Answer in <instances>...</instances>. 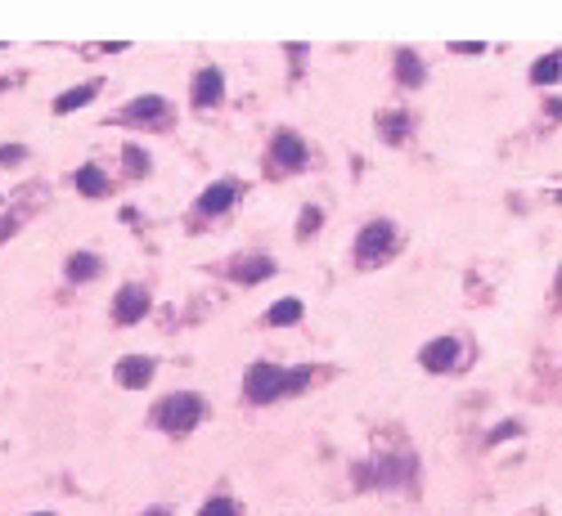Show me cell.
<instances>
[{"label": "cell", "mask_w": 562, "mask_h": 516, "mask_svg": "<svg viewBox=\"0 0 562 516\" xmlns=\"http://www.w3.org/2000/svg\"><path fill=\"white\" fill-rule=\"evenodd\" d=\"M418 364L428 368V373H455L463 364V341L459 337H432L423 350H418Z\"/></svg>", "instance_id": "obj_6"}, {"label": "cell", "mask_w": 562, "mask_h": 516, "mask_svg": "<svg viewBox=\"0 0 562 516\" xmlns=\"http://www.w3.org/2000/svg\"><path fill=\"white\" fill-rule=\"evenodd\" d=\"M450 50H455V54H486V45H481V41H455Z\"/></svg>", "instance_id": "obj_26"}, {"label": "cell", "mask_w": 562, "mask_h": 516, "mask_svg": "<svg viewBox=\"0 0 562 516\" xmlns=\"http://www.w3.org/2000/svg\"><path fill=\"white\" fill-rule=\"evenodd\" d=\"M243 395H248V404H274V400H284V395H289V368H279V364H270V359L248 364V373H243Z\"/></svg>", "instance_id": "obj_3"}, {"label": "cell", "mask_w": 562, "mask_h": 516, "mask_svg": "<svg viewBox=\"0 0 562 516\" xmlns=\"http://www.w3.org/2000/svg\"><path fill=\"white\" fill-rule=\"evenodd\" d=\"M315 378H320V368H289V395L306 391V387H311Z\"/></svg>", "instance_id": "obj_24"}, {"label": "cell", "mask_w": 562, "mask_h": 516, "mask_svg": "<svg viewBox=\"0 0 562 516\" xmlns=\"http://www.w3.org/2000/svg\"><path fill=\"white\" fill-rule=\"evenodd\" d=\"M239 198H243V184H239V180H217V184H207V189L198 193V202H194V215H202V220L226 215V211H230Z\"/></svg>", "instance_id": "obj_7"}, {"label": "cell", "mask_w": 562, "mask_h": 516, "mask_svg": "<svg viewBox=\"0 0 562 516\" xmlns=\"http://www.w3.org/2000/svg\"><path fill=\"white\" fill-rule=\"evenodd\" d=\"M522 431H526V426H522L518 418H504V422H500L495 431H490V435H486V445H490V450H495V445H504V440H513V435H522Z\"/></svg>", "instance_id": "obj_22"}, {"label": "cell", "mask_w": 562, "mask_h": 516, "mask_svg": "<svg viewBox=\"0 0 562 516\" xmlns=\"http://www.w3.org/2000/svg\"><path fill=\"white\" fill-rule=\"evenodd\" d=\"M139 516H171V507H145Z\"/></svg>", "instance_id": "obj_31"}, {"label": "cell", "mask_w": 562, "mask_h": 516, "mask_svg": "<svg viewBox=\"0 0 562 516\" xmlns=\"http://www.w3.org/2000/svg\"><path fill=\"white\" fill-rule=\"evenodd\" d=\"M202 418H207V400L198 391H171L149 409V422L167 435H189Z\"/></svg>", "instance_id": "obj_1"}, {"label": "cell", "mask_w": 562, "mask_h": 516, "mask_svg": "<svg viewBox=\"0 0 562 516\" xmlns=\"http://www.w3.org/2000/svg\"><path fill=\"white\" fill-rule=\"evenodd\" d=\"M279 265H274V256H265V252H252V256H239V261H230V278L234 283H261V278H270Z\"/></svg>", "instance_id": "obj_12"}, {"label": "cell", "mask_w": 562, "mask_h": 516, "mask_svg": "<svg viewBox=\"0 0 562 516\" xmlns=\"http://www.w3.org/2000/svg\"><path fill=\"white\" fill-rule=\"evenodd\" d=\"M553 82H562V54L558 50L535 59V67H531V86H553Z\"/></svg>", "instance_id": "obj_19"}, {"label": "cell", "mask_w": 562, "mask_h": 516, "mask_svg": "<svg viewBox=\"0 0 562 516\" xmlns=\"http://www.w3.org/2000/svg\"><path fill=\"white\" fill-rule=\"evenodd\" d=\"M14 230H19V215H0V243H5Z\"/></svg>", "instance_id": "obj_27"}, {"label": "cell", "mask_w": 562, "mask_h": 516, "mask_svg": "<svg viewBox=\"0 0 562 516\" xmlns=\"http://www.w3.org/2000/svg\"><path fill=\"white\" fill-rule=\"evenodd\" d=\"M311 162V149L297 130H274V144H270V176L274 171H302Z\"/></svg>", "instance_id": "obj_5"}, {"label": "cell", "mask_w": 562, "mask_h": 516, "mask_svg": "<svg viewBox=\"0 0 562 516\" xmlns=\"http://www.w3.org/2000/svg\"><path fill=\"white\" fill-rule=\"evenodd\" d=\"M189 99H194L198 113L202 108H217L226 99V72L221 67H202L198 77H194V86H189Z\"/></svg>", "instance_id": "obj_10"}, {"label": "cell", "mask_w": 562, "mask_h": 516, "mask_svg": "<svg viewBox=\"0 0 562 516\" xmlns=\"http://www.w3.org/2000/svg\"><path fill=\"white\" fill-rule=\"evenodd\" d=\"M154 359L149 355H122L117 359V368H113V378H117V387H126V391H145L149 382H154Z\"/></svg>", "instance_id": "obj_9"}, {"label": "cell", "mask_w": 562, "mask_h": 516, "mask_svg": "<svg viewBox=\"0 0 562 516\" xmlns=\"http://www.w3.org/2000/svg\"><path fill=\"white\" fill-rule=\"evenodd\" d=\"M149 315V287H139V283H126L117 297H113V324H139Z\"/></svg>", "instance_id": "obj_8"}, {"label": "cell", "mask_w": 562, "mask_h": 516, "mask_svg": "<svg viewBox=\"0 0 562 516\" xmlns=\"http://www.w3.org/2000/svg\"><path fill=\"white\" fill-rule=\"evenodd\" d=\"M396 82L405 90H418L428 82V67H423V59H418L414 50H396Z\"/></svg>", "instance_id": "obj_13"}, {"label": "cell", "mask_w": 562, "mask_h": 516, "mask_svg": "<svg viewBox=\"0 0 562 516\" xmlns=\"http://www.w3.org/2000/svg\"><path fill=\"white\" fill-rule=\"evenodd\" d=\"M73 184H77V193L82 198H104L113 184H108V176L99 171V167H82L77 176H73Z\"/></svg>", "instance_id": "obj_18"}, {"label": "cell", "mask_w": 562, "mask_h": 516, "mask_svg": "<svg viewBox=\"0 0 562 516\" xmlns=\"http://www.w3.org/2000/svg\"><path fill=\"white\" fill-rule=\"evenodd\" d=\"M544 108H549V117H553V121H562V99H549Z\"/></svg>", "instance_id": "obj_29"}, {"label": "cell", "mask_w": 562, "mask_h": 516, "mask_svg": "<svg viewBox=\"0 0 562 516\" xmlns=\"http://www.w3.org/2000/svg\"><path fill=\"white\" fill-rule=\"evenodd\" d=\"M99 50H104V54H122V50H126V41H104Z\"/></svg>", "instance_id": "obj_28"}, {"label": "cell", "mask_w": 562, "mask_h": 516, "mask_svg": "<svg viewBox=\"0 0 562 516\" xmlns=\"http://www.w3.org/2000/svg\"><path fill=\"white\" fill-rule=\"evenodd\" d=\"M553 301L562 306V270H558V278H553Z\"/></svg>", "instance_id": "obj_30"}, {"label": "cell", "mask_w": 562, "mask_h": 516, "mask_svg": "<svg viewBox=\"0 0 562 516\" xmlns=\"http://www.w3.org/2000/svg\"><path fill=\"white\" fill-rule=\"evenodd\" d=\"M63 274H67V283H91V278L104 274V261L95 252H73V256H67V265H63Z\"/></svg>", "instance_id": "obj_14"}, {"label": "cell", "mask_w": 562, "mask_h": 516, "mask_svg": "<svg viewBox=\"0 0 562 516\" xmlns=\"http://www.w3.org/2000/svg\"><path fill=\"white\" fill-rule=\"evenodd\" d=\"M320 225H324V211H320V207H306V211L297 215V238H311Z\"/></svg>", "instance_id": "obj_23"}, {"label": "cell", "mask_w": 562, "mask_h": 516, "mask_svg": "<svg viewBox=\"0 0 562 516\" xmlns=\"http://www.w3.org/2000/svg\"><path fill=\"white\" fill-rule=\"evenodd\" d=\"M302 315H306V306H302L297 297H284V301H274V306L265 310V324H270V328H293V324H302Z\"/></svg>", "instance_id": "obj_15"}, {"label": "cell", "mask_w": 562, "mask_h": 516, "mask_svg": "<svg viewBox=\"0 0 562 516\" xmlns=\"http://www.w3.org/2000/svg\"><path fill=\"white\" fill-rule=\"evenodd\" d=\"M95 95H99V82H82V86L63 90V95L54 99V113H59V117H63V113H77V108H86Z\"/></svg>", "instance_id": "obj_16"}, {"label": "cell", "mask_w": 562, "mask_h": 516, "mask_svg": "<svg viewBox=\"0 0 562 516\" xmlns=\"http://www.w3.org/2000/svg\"><path fill=\"white\" fill-rule=\"evenodd\" d=\"M122 162H126V171L135 176V180H145L149 176V153L139 149V144H126V153H122Z\"/></svg>", "instance_id": "obj_21"}, {"label": "cell", "mask_w": 562, "mask_h": 516, "mask_svg": "<svg viewBox=\"0 0 562 516\" xmlns=\"http://www.w3.org/2000/svg\"><path fill=\"white\" fill-rule=\"evenodd\" d=\"M356 481L369 489H405L418 481V458L414 454H383L374 467H356Z\"/></svg>", "instance_id": "obj_2"}, {"label": "cell", "mask_w": 562, "mask_h": 516, "mask_svg": "<svg viewBox=\"0 0 562 516\" xmlns=\"http://www.w3.org/2000/svg\"><path fill=\"white\" fill-rule=\"evenodd\" d=\"M396 247H400V238H396V225H392V220H369V225L356 234V265H360V270H374V265L392 261Z\"/></svg>", "instance_id": "obj_4"}, {"label": "cell", "mask_w": 562, "mask_h": 516, "mask_svg": "<svg viewBox=\"0 0 562 516\" xmlns=\"http://www.w3.org/2000/svg\"><path fill=\"white\" fill-rule=\"evenodd\" d=\"M23 158H28L23 144H0V167H14V162H23Z\"/></svg>", "instance_id": "obj_25"}, {"label": "cell", "mask_w": 562, "mask_h": 516, "mask_svg": "<svg viewBox=\"0 0 562 516\" xmlns=\"http://www.w3.org/2000/svg\"><path fill=\"white\" fill-rule=\"evenodd\" d=\"M36 516H54V512H36Z\"/></svg>", "instance_id": "obj_32"}, {"label": "cell", "mask_w": 562, "mask_h": 516, "mask_svg": "<svg viewBox=\"0 0 562 516\" xmlns=\"http://www.w3.org/2000/svg\"><path fill=\"white\" fill-rule=\"evenodd\" d=\"M409 126H414V117H409L405 108H396V113H383V117H378V135H383L387 144H405Z\"/></svg>", "instance_id": "obj_17"}, {"label": "cell", "mask_w": 562, "mask_h": 516, "mask_svg": "<svg viewBox=\"0 0 562 516\" xmlns=\"http://www.w3.org/2000/svg\"><path fill=\"white\" fill-rule=\"evenodd\" d=\"M117 117H122V121H171V104H167L162 95H139V99H131Z\"/></svg>", "instance_id": "obj_11"}, {"label": "cell", "mask_w": 562, "mask_h": 516, "mask_svg": "<svg viewBox=\"0 0 562 516\" xmlns=\"http://www.w3.org/2000/svg\"><path fill=\"white\" fill-rule=\"evenodd\" d=\"M198 516H243V503L230 498V494H217V498H207L198 507Z\"/></svg>", "instance_id": "obj_20"}]
</instances>
